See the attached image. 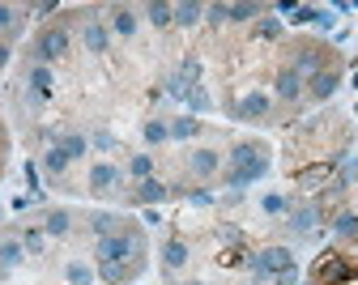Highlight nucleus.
Instances as JSON below:
<instances>
[{"mask_svg": "<svg viewBox=\"0 0 358 285\" xmlns=\"http://www.w3.org/2000/svg\"><path fill=\"white\" fill-rule=\"evenodd\" d=\"M9 64V43H0V68Z\"/></svg>", "mask_w": 358, "mask_h": 285, "instance_id": "58836bf2", "label": "nucleus"}, {"mask_svg": "<svg viewBox=\"0 0 358 285\" xmlns=\"http://www.w3.org/2000/svg\"><path fill=\"white\" fill-rule=\"evenodd\" d=\"M166 136H171V128H166L162 119H150V124H145V140H150V145H162Z\"/></svg>", "mask_w": 358, "mask_h": 285, "instance_id": "cd10ccee", "label": "nucleus"}, {"mask_svg": "<svg viewBox=\"0 0 358 285\" xmlns=\"http://www.w3.org/2000/svg\"><path fill=\"white\" fill-rule=\"evenodd\" d=\"M196 128H201L196 119H175V124H171V136H175V140H192Z\"/></svg>", "mask_w": 358, "mask_h": 285, "instance_id": "a878e982", "label": "nucleus"}, {"mask_svg": "<svg viewBox=\"0 0 358 285\" xmlns=\"http://www.w3.org/2000/svg\"><path fill=\"white\" fill-rule=\"evenodd\" d=\"M145 17L154 26H171L175 22V5H162V0H154V5H145Z\"/></svg>", "mask_w": 358, "mask_h": 285, "instance_id": "4be33fe9", "label": "nucleus"}, {"mask_svg": "<svg viewBox=\"0 0 358 285\" xmlns=\"http://www.w3.org/2000/svg\"><path fill=\"white\" fill-rule=\"evenodd\" d=\"M273 94H278L282 103H294L299 94H303V77H299V73H294V68L286 64V68L278 73V81H273Z\"/></svg>", "mask_w": 358, "mask_h": 285, "instance_id": "0eeeda50", "label": "nucleus"}, {"mask_svg": "<svg viewBox=\"0 0 358 285\" xmlns=\"http://www.w3.org/2000/svg\"><path fill=\"white\" fill-rule=\"evenodd\" d=\"M162 264L166 268H184L188 264V243L184 239H166L162 243Z\"/></svg>", "mask_w": 358, "mask_h": 285, "instance_id": "4468645a", "label": "nucleus"}, {"mask_svg": "<svg viewBox=\"0 0 358 285\" xmlns=\"http://www.w3.org/2000/svg\"><path fill=\"white\" fill-rule=\"evenodd\" d=\"M311 277H316V285H350V281L358 277V268H354L345 256L324 251V256L316 260V268H311Z\"/></svg>", "mask_w": 358, "mask_h": 285, "instance_id": "f03ea898", "label": "nucleus"}, {"mask_svg": "<svg viewBox=\"0 0 358 285\" xmlns=\"http://www.w3.org/2000/svg\"><path fill=\"white\" fill-rule=\"evenodd\" d=\"M132 200H137V205H158V200H166V183H158V179H141V187L132 192Z\"/></svg>", "mask_w": 358, "mask_h": 285, "instance_id": "ddd939ff", "label": "nucleus"}, {"mask_svg": "<svg viewBox=\"0 0 358 285\" xmlns=\"http://www.w3.org/2000/svg\"><path fill=\"white\" fill-rule=\"evenodd\" d=\"M205 17V5H196V0H188V5H175V26H196Z\"/></svg>", "mask_w": 358, "mask_h": 285, "instance_id": "a211bd4d", "label": "nucleus"}, {"mask_svg": "<svg viewBox=\"0 0 358 285\" xmlns=\"http://www.w3.org/2000/svg\"><path fill=\"white\" fill-rule=\"evenodd\" d=\"M30 89H34V98H52V89H56V73L48 64H34L30 68Z\"/></svg>", "mask_w": 358, "mask_h": 285, "instance_id": "9b49d317", "label": "nucleus"}, {"mask_svg": "<svg viewBox=\"0 0 358 285\" xmlns=\"http://www.w3.org/2000/svg\"><path fill=\"white\" fill-rule=\"evenodd\" d=\"M278 285H299V281H294V272H290V277H278Z\"/></svg>", "mask_w": 358, "mask_h": 285, "instance_id": "ea45409f", "label": "nucleus"}, {"mask_svg": "<svg viewBox=\"0 0 358 285\" xmlns=\"http://www.w3.org/2000/svg\"><path fill=\"white\" fill-rule=\"evenodd\" d=\"M128 170H132V179H150V170H154V158L150 154H137L128 162Z\"/></svg>", "mask_w": 358, "mask_h": 285, "instance_id": "bb28decb", "label": "nucleus"}, {"mask_svg": "<svg viewBox=\"0 0 358 285\" xmlns=\"http://www.w3.org/2000/svg\"><path fill=\"white\" fill-rule=\"evenodd\" d=\"M290 68H294L299 77H307V81H311V77L320 73V47H299V56H294V64H290Z\"/></svg>", "mask_w": 358, "mask_h": 285, "instance_id": "9d476101", "label": "nucleus"}, {"mask_svg": "<svg viewBox=\"0 0 358 285\" xmlns=\"http://www.w3.org/2000/svg\"><path fill=\"white\" fill-rule=\"evenodd\" d=\"M337 234H358V217H337Z\"/></svg>", "mask_w": 358, "mask_h": 285, "instance_id": "72a5a7b5", "label": "nucleus"}, {"mask_svg": "<svg viewBox=\"0 0 358 285\" xmlns=\"http://www.w3.org/2000/svg\"><path fill=\"white\" fill-rule=\"evenodd\" d=\"M311 221H316V209H299V213L290 217V226H294L299 234H303V230H311Z\"/></svg>", "mask_w": 358, "mask_h": 285, "instance_id": "7c9ffc66", "label": "nucleus"}, {"mask_svg": "<svg viewBox=\"0 0 358 285\" xmlns=\"http://www.w3.org/2000/svg\"><path fill=\"white\" fill-rule=\"evenodd\" d=\"M22 247H26L30 256H38L43 247H48V234H43V230H26V234H22Z\"/></svg>", "mask_w": 358, "mask_h": 285, "instance_id": "393cba45", "label": "nucleus"}, {"mask_svg": "<svg viewBox=\"0 0 358 285\" xmlns=\"http://www.w3.org/2000/svg\"><path fill=\"white\" fill-rule=\"evenodd\" d=\"M64 166H69V158H64V154H60L56 145H52L48 154H43V170H48L52 179H56V175H64Z\"/></svg>", "mask_w": 358, "mask_h": 285, "instance_id": "b1692460", "label": "nucleus"}, {"mask_svg": "<svg viewBox=\"0 0 358 285\" xmlns=\"http://www.w3.org/2000/svg\"><path fill=\"white\" fill-rule=\"evenodd\" d=\"M81 43H85V52L103 56V52H107V43H111V30H107V26H99V22H85V30H81Z\"/></svg>", "mask_w": 358, "mask_h": 285, "instance_id": "6e6552de", "label": "nucleus"}, {"mask_svg": "<svg viewBox=\"0 0 358 285\" xmlns=\"http://www.w3.org/2000/svg\"><path fill=\"white\" fill-rule=\"evenodd\" d=\"M0 145H5V132H0Z\"/></svg>", "mask_w": 358, "mask_h": 285, "instance_id": "a19ab883", "label": "nucleus"}, {"mask_svg": "<svg viewBox=\"0 0 358 285\" xmlns=\"http://www.w3.org/2000/svg\"><path fill=\"white\" fill-rule=\"evenodd\" d=\"M43 234H52V239H64V234H69V213H64V209H52L48 221H43Z\"/></svg>", "mask_w": 358, "mask_h": 285, "instance_id": "6ab92c4d", "label": "nucleus"}, {"mask_svg": "<svg viewBox=\"0 0 358 285\" xmlns=\"http://www.w3.org/2000/svg\"><path fill=\"white\" fill-rule=\"evenodd\" d=\"M115 183H120V166H111V162H99L90 170V192H111Z\"/></svg>", "mask_w": 358, "mask_h": 285, "instance_id": "1a4fd4ad", "label": "nucleus"}, {"mask_svg": "<svg viewBox=\"0 0 358 285\" xmlns=\"http://www.w3.org/2000/svg\"><path fill=\"white\" fill-rule=\"evenodd\" d=\"M282 209H286L282 196H264V213H282Z\"/></svg>", "mask_w": 358, "mask_h": 285, "instance_id": "e433bc0d", "label": "nucleus"}, {"mask_svg": "<svg viewBox=\"0 0 358 285\" xmlns=\"http://www.w3.org/2000/svg\"><path fill=\"white\" fill-rule=\"evenodd\" d=\"M137 272H141V264H99V277L107 285H124V281H132Z\"/></svg>", "mask_w": 358, "mask_h": 285, "instance_id": "f8f14e48", "label": "nucleus"}, {"mask_svg": "<svg viewBox=\"0 0 358 285\" xmlns=\"http://www.w3.org/2000/svg\"><path fill=\"white\" fill-rule=\"evenodd\" d=\"M329 170H333V162H324V166H307V170L294 175V183H299V187H316V183L329 179Z\"/></svg>", "mask_w": 358, "mask_h": 285, "instance_id": "412c9836", "label": "nucleus"}, {"mask_svg": "<svg viewBox=\"0 0 358 285\" xmlns=\"http://www.w3.org/2000/svg\"><path fill=\"white\" fill-rule=\"evenodd\" d=\"M13 26V9L9 5H0V30H9Z\"/></svg>", "mask_w": 358, "mask_h": 285, "instance_id": "4c0bfd02", "label": "nucleus"}, {"mask_svg": "<svg viewBox=\"0 0 358 285\" xmlns=\"http://www.w3.org/2000/svg\"><path fill=\"white\" fill-rule=\"evenodd\" d=\"M205 13H209V22H213V26H222V22H231V17H227V5H209Z\"/></svg>", "mask_w": 358, "mask_h": 285, "instance_id": "f704fd0d", "label": "nucleus"}, {"mask_svg": "<svg viewBox=\"0 0 358 285\" xmlns=\"http://www.w3.org/2000/svg\"><path fill=\"white\" fill-rule=\"evenodd\" d=\"M64 277H69L73 285H90V281H94V277H90V268H85V264H77V260L64 268Z\"/></svg>", "mask_w": 358, "mask_h": 285, "instance_id": "c756f323", "label": "nucleus"}, {"mask_svg": "<svg viewBox=\"0 0 358 285\" xmlns=\"http://www.w3.org/2000/svg\"><path fill=\"white\" fill-rule=\"evenodd\" d=\"M260 13V5H227V17L231 22H252Z\"/></svg>", "mask_w": 358, "mask_h": 285, "instance_id": "c85d7f7f", "label": "nucleus"}, {"mask_svg": "<svg viewBox=\"0 0 358 285\" xmlns=\"http://www.w3.org/2000/svg\"><path fill=\"white\" fill-rule=\"evenodd\" d=\"M111 30H115L120 38H132V34H137V17H132V9H115V13H111Z\"/></svg>", "mask_w": 358, "mask_h": 285, "instance_id": "f3484780", "label": "nucleus"}, {"mask_svg": "<svg viewBox=\"0 0 358 285\" xmlns=\"http://www.w3.org/2000/svg\"><path fill=\"white\" fill-rule=\"evenodd\" d=\"M268 170V154L256 145V140H243V145L231 149V170H227V187H248L256 179H264Z\"/></svg>", "mask_w": 358, "mask_h": 285, "instance_id": "f257e3e1", "label": "nucleus"}, {"mask_svg": "<svg viewBox=\"0 0 358 285\" xmlns=\"http://www.w3.org/2000/svg\"><path fill=\"white\" fill-rule=\"evenodd\" d=\"M22 256H26V247H22L17 239H9V243H0V272H9V268H17V264H22Z\"/></svg>", "mask_w": 358, "mask_h": 285, "instance_id": "dca6fc26", "label": "nucleus"}, {"mask_svg": "<svg viewBox=\"0 0 358 285\" xmlns=\"http://www.w3.org/2000/svg\"><path fill=\"white\" fill-rule=\"evenodd\" d=\"M264 115H268V94H260V89L243 94L235 103V119H264Z\"/></svg>", "mask_w": 358, "mask_h": 285, "instance_id": "39448f33", "label": "nucleus"}, {"mask_svg": "<svg viewBox=\"0 0 358 285\" xmlns=\"http://www.w3.org/2000/svg\"><path fill=\"white\" fill-rule=\"evenodd\" d=\"M248 264H252L256 277H290L294 272V251L290 247H268V251L252 256Z\"/></svg>", "mask_w": 358, "mask_h": 285, "instance_id": "7ed1b4c3", "label": "nucleus"}, {"mask_svg": "<svg viewBox=\"0 0 358 285\" xmlns=\"http://www.w3.org/2000/svg\"><path fill=\"white\" fill-rule=\"evenodd\" d=\"M69 52V30L64 26H48L38 38H34V56H38V64H52V60H60Z\"/></svg>", "mask_w": 358, "mask_h": 285, "instance_id": "20e7f679", "label": "nucleus"}, {"mask_svg": "<svg viewBox=\"0 0 358 285\" xmlns=\"http://www.w3.org/2000/svg\"><path fill=\"white\" fill-rule=\"evenodd\" d=\"M316 17H320V9H311V5H299L290 22H294V26H307V22H316Z\"/></svg>", "mask_w": 358, "mask_h": 285, "instance_id": "473e14b6", "label": "nucleus"}, {"mask_svg": "<svg viewBox=\"0 0 358 285\" xmlns=\"http://www.w3.org/2000/svg\"><path fill=\"white\" fill-rule=\"evenodd\" d=\"M56 9H60L56 0H43V5H30V13H34V17H48V13H56Z\"/></svg>", "mask_w": 358, "mask_h": 285, "instance_id": "c9c22d12", "label": "nucleus"}, {"mask_svg": "<svg viewBox=\"0 0 358 285\" xmlns=\"http://www.w3.org/2000/svg\"><path fill=\"white\" fill-rule=\"evenodd\" d=\"M217 166H222V158H217L213 149H196V154H192V175H213Z\"/></svg>", "mask_w": 358, "mask_h": 285, "instance_id": "aec40b11", "label": "nucleus"}, {"mask_svg": "<svg viewBox=\"0 0 358 285\" xmlns=\"http://www.w3.org/2000/svg\"><path fill=\"white\" fill-rule=\"evenodd\" d=\"M256 34H260V38H278V34H282V22H278V17H264V22L256 26Z\"/></svg>", "mask_w": 358, "mask_h": 285, "instance_id": "2f4dec72", "label": "nucleus"}, {"mask_svg": "<svg viewBox=\"0 0 358 285\" xmlns=\"http://www.w3.org/2000/svg\"><path fill=\"white\" fill-rule=\"evenodd\" d=\"M56 149H60V154H64V158H69V162H73V158H81V154H85V149H90V140H85V136H81V132H64V136H60V140H56Z\"/></svg>", "mask_w": 358, "mask_h": 285, "instance_id": "2eb2a0df", "label": "nucleus"}, {"mask_svg": "<svg viewBox=\"0 0 358 285\" xmlns=\"http://www.w3.org/2000/svg\"><path fill=\"white\" fill-rule=\"evenodd\" d=\"M307 85H311V98H316V103H324V98H333V94H337V85H341V73H337V68H320V73L311 77Z\"/></svg>", "mask_w": 358, "mask_h": 285, "instance_id": "423d86ee", "label": "nucleus"}, {"mask_svg": "<svg viewBox=\"0 0 358 285\" xmlns=\"http://www.w3.org/2000/svg\"><path fill=\"white\" fill-rule=\"evenodd\" d=\"M192 285H201V281H192Z\"/></svg>", "mask_w": 358, "mask_h": 285, "instance_id": "79ce46f5", "label": "nucleus"}, {"mask_svg": "<svg viewBox=\"0 0 358 285\" xmlns=\"http://www.w3.org/2000/svg\"><path fill=\"white\" fill-rule=\"evenodd\" d=\"M90 226H94L99 239H107V234H115V230H120V217H115V213H94V217H90Z\"/></svg>", "mask_w": 358, "mask_h": 285, "instance_id": "5701e85b", "label": "nucleus"}]
</instances>
